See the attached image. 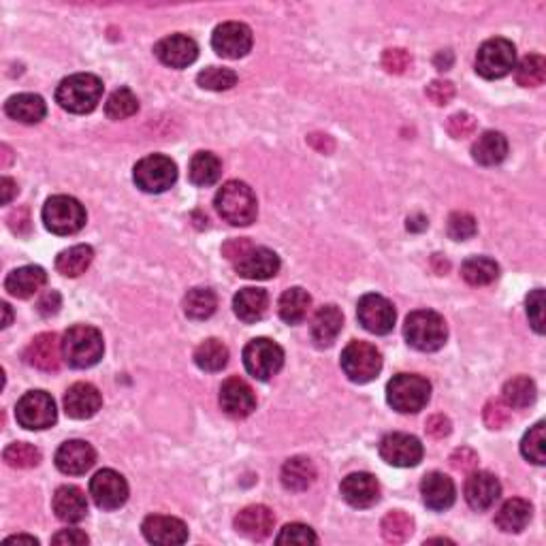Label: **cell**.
<instances>
[{
	"instance_id": "1",
	"label": "cell",
	"mask_w": 546,
	"mask_h": 546,
	"mask_svg": "<svg viewBox=\"0 0 546 546\" xmlns=\"http://www.w3.org/2000/svg\"><path fill=\"white\" fill-rule=\"evenodd\" d=\"M103 96V81L92 73H75L62 79L56 90V101L68 114H90Z\"/></svg>"
},
{
	"instance_id": "2",
	"label": "cell",
	"mask_w": 546,
	"mask_h": 546,
	"mask_svg": "<svg viewBox=\"0 0 546 546\" xmlns=\"http://www.w3.org/2000/svg\"><path fill=\"white\" fill-rule=\"evenodd\" d=\"M214 205H216L220 218L233 226L252 224L259 214L257 195L252 193V188H250L248 184L237 182V179L226 182L223 188L218 190Z\"/></svg>"
},
{
	"instance_id": "3",
	"label": "cell",
	"mask_w": 546,
	"mask_h": 546,
	"mask_svg": "<svg viewBox=\"0 0 546 546\" xmlns=\"http://www.w3.org/2000/svg\"><path fill=\"white\" fill-rule=\"evenodd\" d=\"M103 335L90 324H75L62 338V354L65 361L75 369H88L103 359Z\"/></svg>"
},
{
	"instance_id": "4",
	"label": "cell",
	"mask_w": 546,
	"mask_h": 546,
	"mask_svg": "<svg viewBox=\"0 0 546 546\" xmlns=\"http://www.w3.org/2000/svg\"><path fill=\"white\" fill-rule=\"evenodd\" d=\"M404 335L412 348L421 352H435L446 344L449 329L444 318L433 310H416L405 318Z\"/></svg>"
},
{
	"instance_id": "5",
	"label": "cell",
	"mask_w": 546,
	"mask_h": 546,
	"mask_svg": "<svg viewBox=\"0 0 546 546\" xmlns=\"http://www.w3.org/2000/svg\"><path fill=\"white\" fill-rule=\"evenodd\" d=\"M432 397V385L427 378L416 374H399L387 385V402L402 414H414L425 408Z\"/></svg>"
},
{
	"instance_id": "6",
	"label": "cell",
	"mask_w": 546,
	"mask_h": 546,
	"mask_svg": "<svg viewBox=\"0 0 546 546\" xmlns=\"http://www.w3.org/2000/svg\"><path fill=\"white\" fill-rule=\"evenodd\" d=\"M45 229L54 235H75L86 226V209L77 199L67 195H56L43 205Z\"/></svg>"
},
{
	"instance_id": "7",
	"label": "cell",
	"mask_w": 546,
	"mask_h": 546,
	"mask_svg": "<svg viewBox=\"0 0 546 546\" xmlns=\"http://www.w3.org/2000/svg\"><path fill=\"white\" fill-rule=\"evenodd\" d=\"M132 179L143 193L160 195L176 184L177 167L169 156L150 154L137 162L135 169H132Z\"/></svg>"
},
{
	"instance_id": "8",
	"label": "cell",
	"mask_w": 546,
	"mask_h": 546,
	"mask_svg": "<svg viewBox=\"0 0 546 546\" xmlns=\"http://www.w3.org/2000/svg\"><path fill=\"white\" fill-rule=\"evenodd\" d=\"M341 369H344L348 380L357 382V385H368L380 374L382 354L368 341H350L341 352Z\"/></svg>"
},
{
	"instance_id": "9",
	"label": "cell",
	"mask_w": 546,
	"mask_h": 546,
	"mask_svg": "<svg viewBox=\"0 0 546 546\" xmlns=\"http://www.w3.org/2000/svg\"><path fill=\"white\" fill-rule=\"evenodd\" d=\"M516 67V50L508 39L485 41L476 54V71L485 79H502Z\"/></svg>"
},
{
	"instance_id": "10",
	"label": "cell",
	"mask_w": 546,
	"mask_h": 546,
	"mask_svg": "<svg viewBox=\"0 0 546 546\" xmlns=\"http://www.w3.org/2000/svg\"><path fill=\"white\" fill-rule=\"evenodd\" d=\"M243 365L248 374L260 382L271 380L284 368V350L273 340L257 338L243 348Z\"/></svg>"
},
{
	"instance_id": "11",
	"label": "cell",
	"mask_w": 546,
	"mask_h": 546,
	"mask_svg": "<svg viewBox=\"0 0 546 546\" xmlns=\"http://www.w3.org/2000/svg\"><path fill=\"white\" fill-rule=\"evenodd\" d=\"M15 418L22 427L31 432L48 429L58 418L56 402L45 391H28L15 405Z\"/></svg>"
},
{
	"instance_id": "12",
	"label": "cell",
	"mask_w": 546,
	"mask_h": 546,
	"mask_svg": "<svg viewBox=\"0 0 546 546\" xmlns=\"http://www.w3.org/2000/svg\"><path fill=\"white\" fill-rule=\"evenodd\" d=\"M357 316L359 323L363 324V329L374 335L391 333L395 321H397V312H395L391 301L376 293L363 295V297L359 299Z\"/></svg>"
},
{
	"instance_id": "13",
	"label": "cell",
	"mask_w": 546,
	"mask_h": 546,
	"mask_svg": "<svg viewBox=\"0 0 546 546\" xmlns=\"http://www.w3.org/2000/svg\"><path fill=\"white\" fill-rule=\"evenodd\" d=\"M90 496L101 510H118L129 499V482L115 469H101L90 480Z\"/></svg>"
},
{
	"instance_id": "14",
	"label": "cell",
	"mask_w": 546,
	"mask_h": 546,
	"mask_svg": "<svg viewBox=\"0 0 546 546\" xmlns=\"http://www.w3.org/2000/svg\"><path fill=\"white\" fill-rule=\"evenodd\" d=\"M212 48L218 56L237 60L252 50V31L241 22H224L212 34Z\"/></svg>"
},
{
	"instance_id": "15",
	"label": "cell",
	"mask_w": 546,
	"mask_h": 546,
	"mask_svg": "<svg viewBox=\"0 0 546 546\" xmlns=\"http://www.w3.org/2000/svg\"><path fill=\"white\" fill-rule=\"evenodd\" d=\"M380 457L388 466L414 468L423 459V444L410 433H388L380 442Z\"/></svg>"
},
{
	"instance_id": "16",
	"label": "cell",
	"mask_w": 546,
	"mask_h": 546,
	"mask_svg": "<svg viewBox=\"0 0 546 546\" xmlns=\"http://www.w3.org/2000/svg\"><path fill=\"white\" fill-rule=\"evenodd\" d=\"M220 405L229 416L246 418L257 410V397L252 387L241 378H229L220 387Z\"/></svg>"
},
{
	"instance_id": "17",
	"label": "cell",
	"mask_w": 546,
	"mask_h": 546,
	"mask_svg": "<svg viewBox=\"0 0 546 546\" xmlns=\"http://www.w3.org/2000/svg\"><path fill=\"white\" fill-rule=\"evenodd\" d=\"M154 54L162 65L171 68H186L190 67L199 56V45L195 39L186 37V34H171V37L160 39L156 43Z\"/></svg>"
},
{
	"instance_id": "18",
	"label": "cell",
	"mask_w": 546,
	"mask_h": 546,
	"mask_svg": "<svg viewBox=\"0 0 546 546\" xmlns=\"http://www.w3.org/2000/svg\"><path fill=\"white\" fill-rule=\"evenodd\" d=\"M24 359L32 368L54 374V371L60 369V359H65L62 341L58 340L56 333H41L28 344Z\"/></svg>"
},
{
	"instance_id": "19",
	"label": "cell",
	"mask_w": 546,
	"mask_h": 546,
	"mask_svg": "<svg viewBox=\"0 0 546 546\" xmlns=\"http://www.w3.org/2000/svg\"><path fill=\"white\" fill-rule=\"evenodd\" d=\"M143 536L152 544H184L188 540V527L184 521L176 519V516L165 514H150L141 525Z\"/></svg>"
},
{
	"instance_id": "20",
	"label": "cell",
	"mask_w": 546,
	"mask_h": 546,
	"mask_svg": "<svg viewBox=\"0 0 546 546\" xmlns=\"http://www.w3.org/2000/svg\"><path fill=\"white\" fill-rule=\"evenodd\" d=\"M235 271L248 280H269L280 271V257L269 248H250L235 263Z\"/></svg>"
},
{
	"instance_id": "21",
	"label": "cell",
	"mask_w": 546,
	"mask_h": 546,
	"mask_svg": "<svg viewBox=\"0 0 546 546\" xmlns=\"http://www.w3.org/2000/svg\"><path fill=\"white\" fill-rule=\"evenodd\" d=\"M96 463V450L84 440H68L56 450V468L62 474L81 476Z\"/></svg>"
},
{
	"instance_id": "22",
	"label": "cell",
	"mask_w": 546,
	"mask_h": 546,
	"mask_svg": "<svg viewBox=\"0 0 546 546\" xmlns=\"http://www.w3.org/2000/svg\"><path fill=\"white\" fill-rule=\"evenodd\" d=\"M341 497L350 504L352 508H371L380 499V485H378L376 476L368 472H357L346 476L341 480Z\"/></svg>"
},
{
	"instance_id": "23",
	"label": "cell",
	"mask_w": 546,
	"mask_h": 546,
	"mask_svg": "<svg viewBox=\"0 0 546 546\" xmlns=\"http://www.w3.org/2000/svg\"><path fill=\"white\" fill-rule=\"evenodd\" d=\"M101 393H98V388L90 385V382H77V385H73L65 395V412L71 418H77V421L92 418L101 410Z\"/></svg>"
},
{
	"instance_id": "24",
	"label": "cell",
	"mask_w": 546,
	"mask_h": 546,
	"mask_svg": "<svg viewBox=\"0 0 546 546\" xmlns=\"http://www.w3.org/2000/svg\"><path fill=\"white\" fill-rule=\"evenodd\" d=\"M502 496V485L491 472H474L466 480V499L469 508L489 510Z\"/></svg>"
},
{
	"instance_id": "25",
	"label": "cell",
	"mask_w": 546,
	"mask_h": 546,
	"mask_svg": "<svg viewBox=\"0 0 546 546\" xmlns=\"http://www.w3.org/2000/svg\"><path fill=\"white\" fill-rule=\"evenodd\" d=\"M421 496L427 508L432 510H449L455 504V482L442 472L427 474L421 482Z\"/></svg>"
},
{
	"instance_id": "26",
	"label": "cell",
	"mask_w": 546,
	"mask_h": 546,
	"mask_svg": "<svg viewBox=\"0 0 546 546\" xmlns=\"http://www.w3.org/2000/svg\"><path fill=\"white\" fill-rule=\"evenodd\" d=\"M273 525H276V516L267 506H248L235 516V530L250 540H265L271 536Z\"/></svg>"
},
{
	"instance_id": "27",
	"label": "cell",
	"mask_w": 546,
	"mask_h": 546,
	"mask_svg": "<svg viewBox=\"0 0 546 546\" xmlns=\"http://www.w3.org/2000/svg\"><path fill=\"white\" fill-rule=\"evenodd\" d=\"M45 282H48V273H45L43 267L26 265L9 273L7 280H5V288H7L11 297L28 299L37 295L45 287Z\"/></svg>"
},
{
	"instance_id": "28",
	"label": "cell",
	"mask_w": 546,
	"mask_h": 546,
	"mask_svg": "<svg viewBox=\"0 0 546 546\" xmlns=\"http://www.w3.org/2000/svg\"><path fill=\"white\" fill-rule=\"evenodd\" d=\"M341 327H344V316H341L338 305H323L321 310L314 314L312 324H310V333L312 340L316 346H331L338 335L341 333Z\"/></svg>"
},
{
	"instance_id": "29",
	"label": "cell",
	"mask_w": 546,
	"mask_h": 546,
	"mask_svg": "<svg viewBox=\"0 0 546 546\" xmlns=\"http://www.w3.org/2000/svg\"><path fill=\"white\" fill-rule=\"evenodd\" d=\"M51 508H54L58 519L65 523H79L88 514V502H86L84 491L73 485L60 487V489L54 493Z\"/></svg>"
},
{
	"instance_id": "30",
	"label": "cell",
	"mask_w": 546,
	"mask_h": 546,
	"mask_svg": "<svg viewBox=\"0 0 546 546\" xmlns=\"http://www.w3.org/2000/svg\"><path fill=\"white\" fill-rule=\"evenodd\" d=\"M5 114H7L11 120L22 122V124H39V122L45 118V114H48V105H45V101L39 95H28V92H24V95L7 98V103H5Z\"/></svg>"
},
{
	"instance_id": "31",
	"label": "cell",
	"mask_w": 546,
	"mask_h": 546,
	"mask_svg": "<svg viewBox=\"0 0 546 546\" xmlns=\"http://www.w3.org/2000/svg\"><path fill=\"white\" fill-rule=\"evenodd\" d=\"M269 305V295L263 288H241L233 299L235 316L241 323H259Z\"/></svg>"
},
{
	"instance_id": "32",
	"label": "cell",
	"mask_w": 546,
	"mask_h": 546,
	"mask_svg": "<svg viewBox=\"0 0 546 546\" xmlns=\"http://www.w3.org/2000/svg\"><path fill=\"white\" fill-rule=\"evenodd\" d=\"M316 480V466L307 457H293L282 468V485L287 491H307Z\"/></svg>"
},
{
	"instance_id": "33",
	"label": "cell",
	"mask_w": 546,
	"mask_h": 546,
	"mask_svg": "<svg viewBox=\"0 0 546 546\" xmlns=\"http://www.w3.org/2000/svg\"><path fill=\"white\" fill-rule=\"evenodd\" d=\"M474 160L482 167H496L508 156V141L502 132L487 131L478 137L472 148Z\"/></svg>"
},
{
	"instance_id": "34",
	"label": "cell",
	"mask_w": 546,
	"mask_h": 546,
	"mask_svg": "<svg viewBox=\"0 0 546 546\" xmlns=\"http://www.w3.org/2000/svg\"><path fill=\"white\" fill-rule=\"evenodd\" d=\"M532 514H533V508L530 502H525V499H521V497L508 499V502L504 504V506L499 508V513L496 514V525L506 533H519L525 530L527 525H530Z\"/></svg>"
},
{
	"instance_id": "35",
	"label": "cell",
	"mask_w": 546,
	"mask_h": 546,
	"mask_svg": "<svg viewBox=\"0 0 546 546\" xmlns=\"http://www.w3.org/2000/svg\"><path fill=\"white\" fill-rule=\"evenodd\" d=\"M310 305L312 297L307 295V290L295 287L282 295L280 304H278V312H280V318L287 324H299L305 321Z\"/></svg>"
},
{
	"instance_id": "36",
	"label": "cell",
	"mask_w": 546,
	"mask_h": 546,
	"mask_svg": "<svg viewBox=\"0 0 546 546\" xmlns=\"http://www.w3.org/2000/svg\"><path fill=\"white\" fill-rule=\"evenodd\" d=\"M188 176L195 186H212L223 176V162L212 152H196L190 159Z\"/></svg>"
},
{
	"instance_id": "37",
	"label": "cell",
	"mask_w": 546,
	"mask_h": 546,
	"mask_svg": "<svg viewBox=\"0 0 546 546\" xmlns=\"http://www.w3.org/2000/svg\"><path fill=\"white\" fill-rule=\"evenodd\" d=\"M92 260H95V250L86 246V243H79V246H73L58 254L56 269L67 278H77L81 273H86Z\"/></svg>"
},
{
	"instance_id": "38",
	"label": "cell",
	"mask_w": 546,
	"mask_h": 546,
	"mask_svg": "<svg viewBox=\"0 0 546 546\" xmlns=\"http://www.w3.org/2000/svg\"><path fill=\"white\" fill-rule=\"evenodd\" d=\"M536 385H533L532 378L527 376H516L513 380L506 382V387H504L502 397L504 404L508 405V408L514 410H523V408H530V405L536 402Z\"/></svg>"
},
{
	"instance_id": "39",
	"label": "cell",
	"mask_w": 546,
	"mask_h": 546,
	"mask_svg": "<svg viewBox=\"0 0 546 546\" xmlns=\"http://www.w3.org/2000/svg\"><path fill=\"white\" fill-rule=\"evenodd\" d=\"M218 307V297L209 288H193L184 297V314L190 321H207Z\"/></svg>"
},
{
	"instance_id": "40",
	"label": "cell",
	"mask_w": 546,
	"mask_h": 546,
	"mask_svg": "<svg viewBox=\"0 0 546 546\" xmlns=\"http://www.w3.org/2000/svg\"><path fill=\"white\" fill-rule=\"evenodd\" d=\"M195 363L196 368L203 371H220L229 363V348H226L220 340H205L203 344L196 346L195 350Z\"/></svg>"
},
{
	"instance_id": "41",
	"label": "cell",
	"mask_w": 546,
	"mask_h": 546,
	"mask_svg": "<svg viewBox=\"0 0 546 546\" xmlns=\"http://www.w3.org/2000/svg\"><path fill=\"white\" fill-rule=\"evenodd\" d=\"M499 276V265L493 259L472 257L461 265V278L472 287H487L496 282Z\"/></svg>"
},
{
	"instance_id": "42",
	"label": "cell",
	"mask_w": 546,
	"mask_h": 546,
	"mask_svg": "<svg viewBox=\"0 0 546 546\" xmlns=\"http://www.w3.org/2000/svg\"><path fill=\"white\" fill-rule=\"evenodd\" d=\"M514 77L516 84L523 88H538L544 84L546 79V60L540 54H530L519 62V67H514Z\"/></svg>"
},
{
	"instance_id": "43",
	"label": "cell",
	"mask_w": 546,
	"mask_h": 546,
	"mask_svg": "<svg viewBox=\"0 0 546 546\" xmlns=\"http://www.w3.org/2000/svg\"><path fill=\"white\" fill-rule=\"evenodd\" d=\"M139 112V98L131 88H118L105 103V114L112 120H126Z\"/></svg>"
},
{
	"instance_id": "44",
	"label": "cell",
	"mask_w": 546,
	"mask_h": 546,
	"mask_svg": "<svg viewBox=\"0 0 546 546\" xmlns=\"http://www.w3.org/2000/svg\"><path fill=\"white\" fill-rule=\"evenodd\" d=\"M382 536H385L387 542L399 544L405 542L412 536V530H414V521L410 519L404 510H393L388 513L385 519H382Z\"/></svg>"
},
{
	"instance_id": "45",
	"label": "cell",
	"mask_w": 546,
	"mask_h": 546,
	"mask_svg": "<svg viewBox=\"0 0 546 546\" xmlns=\"http://www.w3.org/2000/svg\"><path fill=\"white\" fill-rule=\"evenodd\" d=\"M544 423L540 421L533 425L530 432L523 435L521 452L527 461L536 463V466H544L546 463V435H544Z\"/></svg>"
},
{
	"instance_id": "46",
	"label": "cell",
	"mask_w": 546,
	"mask_h": 546,
	"mask_svg": "<svg viewBox=\"0 0 546 546\" xmlns=\"http://www.w3.org/2000/svg\"><path fill=\"white\" fill-rule=\"evenodd\" d=\"M196 84H199L203 90H231L237 84V73L224 67H209L203 68V71L196 75Z\"/></svg>"
},
{
	"instance_id": "47",
	"label": "cell",
	"mask_w": 546,
	"mask_h": 546,
	"mask_svg": "<svg viewBox=\"0 0 546 546\" xmlns=\"http://www.w3.org/2000/svg\"><path fill=\"white\" fill-rule=\"evenodd\" d=\"M3 459L7 461V466L17 468V469H28L37 468L41 463V452L28 442H14L9 444L3 452Z\"/></svg>"
},
{
	"instance_id": "48",
	"label": "cell",
	"mask_w": 546,
	"mask_h": 546,
	"mask_svg": "<svg viewBox=\"0 0 546 546\" xmlns=\"http://www.w3.org/2000/svg\"><path fill=\"white\" fill-rule=\"evenodd\" d=\"M276 542L307 546V544H318V536L314 533L312 527L304 525V523H290V525H287L280 533H278Z\"/></svg>"
},
{
	"instance_id": "49",
	"label": "cell",
	"mask_w": 546,
	"mask_h": 546,
	"mask_svg": "<svg viewBox=\"0 0 546 546\" xmlns=\"http://www.w3.org/2000/svg\"><path fill=\"white\" fill-rule=\"evenodd\" d=\"M476 231H478V226H476V220L472 214L466 212H455L450 214L449 218V235L455 241H466L469 237L476 235Z\"/></svg>"
},
{
	"instance_id": "50",
	"label": "cell",
	"mask_w": 546,
	"mask_h": 546,
	"mask_svg": "<svg viewBox=\"0 0 546 546\" xmlns=\"http://www.w3.org/2000/svg\"><path fill=\"white\" fill-rule=\"evenodd\" d=\"M527 316L536 333H544V290L536 288L532 290L530 297H527Z\"/></svg>"
},
{
	"instance_id": "51",
	"label": "cell",
	"mask_w": 546,
	"mask_h": 546,
	"mask_svg": "<svg viewBox=\"0 0 546 546\" xmlns=\"http://www.w3.org/2000/svg\"><path fill=\"white\" fill-rule=\"evenodd\" d=\"M382 67H385L388 73H395V75L405 73L412 67L410 51H405L402 48L387 50L385 54H382Z\"/></svg>"
},
{
	"instance_id": "52",
	"label": "cell",
	"mask_w": 546,
	"mask_h": 546,
	"mask_svg": "<svg viewBox=\"0 0 546 546\" xmlns=\"http://www.w3.org/2000/svg\"><path fill=\"white\" fill-rule=\"evenodd\" d=\"M446 131L450 132V137L466 139L476 132V120L469 114H455L446 122Z\"/></svg>"
},
{
	"instance_id": "53",
	"label": "cell",
	"mask_w": 546,
	"mask_h": 546,
	"mask_svg": "<svg viewBox=\"0 0 546 546\" xmlns=\"http://www.w3.org/2000/svg\"><path fill=\"white\" fill-rule=\"evenodd\" d=\"M485 423L489 429H502L504 425H508L510 421V412L508 405L502 402H489L485 405Z\"/></svg>"
},
{
	"instance_id": "54",
	"label": "cell",
	"mask_w": 546,
	"mask_h": 546,
	"mask_svg": "<svg viewBox=\"0 0 546 546\" xmlns=\"http://www.w3.org/2000/svg\"><path fill=\"white\" fill-rule=\"evenodd\" d=\"M455 96V86L450 81L444 79H435L427 86V98L435 105H449Z\"/></svg>"
},
{
	"instance_id": "55",
	"label": "cell",
	"mask_w": 546,
	"mask_h": 546,
	"mask_svg": "<svg viewBox=\"0 0 546 546\" xmlns=\"http://www.w3.org/2000/svg\"><path fill=\"white\" fill-rule=\"evenodd\" d=\"M450 466L459 469V472H469L478 466V455L472 449H457L450 455Z\"/></svg>"
},
{
	"instance_id": "56",
	"label": "cell",
	"mask_w": 546,
	"mask_h": 546,
	"mask_svg": "<svg viewBox=\"0 0 546 546\" xmlns=\"http://www.w3.org/2000/svg\"><path fill=\"white\" fill-rule=\"evenodd\" d=\"M425 429H427V433L432 435V438L440 440V438H446V435L452 432V425L444 414H433L432 418H427Z\"/></svg>"
},
{
	"instance_id": "57",
	"label": "cell",
	"mask_w": 546,
	"mask_h": 546,
	"mask_svg": "<svg viewBox=\"0 0 546 546\" xmlns=\"http://www.w3.org/2000/svg\"><path fill=\"white\" fill-rule=\"evenodd\" d=\"M90 538L86 536L81 530H62L56 536H51V544H71V546H81L88 544Z\"/></svg>"
},
{
	"instance_id": "58",
	"label": "cell",
	"mask_w": 546,
	"mask_h": 546,
	"mask_svg": "<svg viewBox=\"0 0 546 546\" xmlns=\"http://www.w3.org/2000/svg\"><path fill=\"white\" fill-rule=\"evenodd\" d=\"M250 248H252V243H250L248 240H233V241L226 243V246L223 248V252H224L226 259L235 260V263H237V260H240Z\"/></svg>"
},
{
	"instance_id": "59",
	"label": "cell",
	"mask_w": 546,
	"mask_h": 546,
	"mask_svg": "<svg viewBox=\"0 0 546 546\" xmlns=\"http://www.w3.org/2000/svg\"><path fill=\"white\" fill-rule=\"evenodd\" d=\"M58 307H60V295H58L56 290H51V293H48L43 299L39 301V312L43 314V316H51V314H56Z\"/></svg>"
},
{
	"instance_id": "60",
	"label": "cell",
	"mask_w": 546,
	"mask_h": 546,
	"mask_svg": "<svg viewBox=\"0 0 546 546\" xmlns=\"http://www.w3.org/2000/svg\"><path fill=\"white\" fill-rule=\"evenodd\" d=\"M0 190H3V203L9 205L11 199L17 195V184L11 177H3L0 179Z\"/></svg>"
},
{
	"instance_id": "61",
	"label": "cell",
	"mask_w": 546,
	"mask_h": 546,
	"mask_svg": "<svg viewBox=\"0 0 546 546\" xmlns=\"http://www.w3.org/2000/svg\"><path fill=\"white\" fill-rule=\"evenodd\" d=\"M433 62H435V67L440 68V71H449L450 65H452V54H450L449 50H446V51H440V54L435 56V60H433Z\"/></svg>"
},
{
	"instance_id": "62",
	"label": "cell",
	"mask_w": 546,
	"mask_h": 546,
	"mask_svg": "<svg viewBox=\"0 0 546 546\" xmlns=\"http://www.w3.org/2000/svg\"><path fill=\"white\" fill-rule=\"evenodd\" d=\"M9 544H28V546H37L39 540L32 538V536H11L5 540V546Z\"/></svg>"
},
{
	"instance_id": "63",
	"label": "cell",
	"mask_w": 546,
	"mask_h": 546,
	"mask_svg": "<svg viewBox=\"0 0 546 546\" xmlns=\"http://www.w3.org/2000/svg\"><path fill=\"white\" fill-rule=\"evenodd\" d=\"M0 310L5 314V321H3V329H7L11 324V318H14V314H11V305L9 304H0Z\"/></svg>"
},
{
	"instance_id": "64",
	"label": "cell",
	"mask_w": 546,
	"mask_h": 546,
	"mask_svg": "<svg viewBox=\"0 0 546 546\" xmlns=\"http://www.w3.org/2000/svg\"><path fill=\"white\" fill-rule=\"evenodd\" d=\"M3 152H5V162H3V167H7L9 162H11V150H9V145H3Z\"/></svg>"
}]
</instances>
